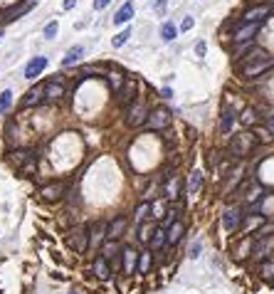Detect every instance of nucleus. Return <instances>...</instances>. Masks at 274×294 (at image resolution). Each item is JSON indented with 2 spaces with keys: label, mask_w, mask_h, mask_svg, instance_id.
<instances>
[{
  "label": "nucleus",
  "mask_w": 274,
  "mask_h": 294,
  "mask_svg": "<svg viewBox=\"0 0 274 294\" xmlns=\"http://www.w3.org/2000/svg\"><path fill=\"white\" fill-rule=\"evenodd\" d=\"M274 67V57L264 50H252L242 60V77H259Z\"/></svg>",
  "instance_id": "1"
},
{
  "label": "nucleus",
  "mask_w": 274,
  "mask_h": 294,
  "mask_svg": "<svg viewBox=\"0 0 274 294\" xmlns=\"http://www.w3.org/2000/svg\"><path fill=\"white\" fill-rule=\"evenodd\" d=\"M254 146H257L254 133H252V131H242V133L232 136V141H230V156L244 159V156H249V154L254 151Z\"/></svg>",
  "instance_id": "2"
},
{
  "label": "nucleus",
  "mask_w": 274,
  "mask_h": 294,
  "mask_svg": "<svg viewBox=\"0 0 274 294\" xmlns=\"http://www.w3.org/2000/svg\"><path fill=\"white\" fill-rule=\"evenodd\" d=\"M67 242H69V247L74 250V252H87L89 247H92V230L89 228H84V225H77V228H72L69 230V235H67Z\"/></svg>",
  "instance_id": "3"
},
{
  "label": "nucleus",
  "mask_w": 274,
  "mask_h": 294,
  "mask_svg": "<svg viewBox=\"0 0 274 294\" xmlns=\"http://www.w3.org/2000/svg\"><path fill=\"white\" fill-rule=\"evenodd\" d=\"M67 196V183L65 181H50V183H45L42 188H40V198L45 200V203H57L60 198H65Z\"/></svg>",
  "instance_id": "4"
},
{
  "label": "nucleus",
  "mask_w": 274,
  "mask_h": 294,
  "mask_svg": "<svg viewBox=\"0 0 274 294\" xmlns=\"http://www.w3.org/2000/svg\"><path fill=\"white\" fill-rule=\"evenodd\" d=\"M10 163L20 173H35V154L33 151H13L10 154Z\"/></svg>",
  "instance_id": "5"
},
{
  "label": "nucleus",
  "mask_w": 274,
  "mask_h": 294,
  "mask_svg": "<svg viewBox=\"0 0 274 294\" xmlns=\"http://www.w3.org/2000/svg\"><path fill=\"white\" fill-rule=\"evenodd\" d=\"M143 121H148V109H146V104L141 99H136L126 111V124L136 129V126H143Z\"/></svg>",
  "instance_id": "6"
},
{
  "label": "nucleus",
  "mask_w": 274,
  "mask_h": 294,
  "mask_svg": "<svg viewBox=\"0 0 274 294\" xmlns=\"http://www.w3.org/2000/svg\"><path fill=\"white\" fill-rule=\"evenodd\" d=\"M242 220H244V213H242V208H227L225 213H222V228L227 230V232H235L240 225H242Z\"/></svg>",
  "instance_id": "7"
},
{
  "label": "nucleus",
  "mask_w": 274,
  "mask_h": 294,
  "mask_svg": "<svg viewBox=\"0 0 274 294\" xmlns=\"http://www.w3.org/2000/svg\"><path fill=\"white\" fill-rule=\"evenodd\" d=\"M259 28H262V23H242L237 30H235V45H242V42H249L257 33H259Z\"/></svg>",
  "instance_id": "8"
},
{
  "label": "nucleus",
  "mask_w": 274,
  "mask_h": 294,
  "mask_svg": "<svg viewBox=\"0 0 274 294\" xmlns=\"http://www.w3.org/2000/svg\"><path fill=\"white\" fill-rule=\"evenodd\" d=\"M148 129H153V131H161V129H166L168 124H171V114H168V109H153L151 114H148Z\"/></svg>",
  "instance_id": "9"
},
{
  "label": "nucleus",
  "mask_w": 274,
  "mask_h": 294,
  "mask_svg": "<svg viewBox=\"0 0 274 294\" xmlns=\"http://www.w3.org/2000/svg\"><path fill=\"white\" fill-rule=\"evenodd\" d=\"M126 225H129V220H126L124 215H116V218L106 225V240H121V235L126 232Z\"/></svg>",
  "instance_id": "10"
},
{
  "label": "nucleus",
  "mask_w": 274,
  "mask_h": 294,
  "mask_svg": "<svg viewBox=\"0 0 274 294\" xmlns=\"http://www.w3.org/2000/svg\"><path fill=\"white\" fill-rule=\"evenodd\" d=\"M136 92H138V84H136L134 79H126L124 87H121V92H119V101H121L124 106H131V104L136 101Z\"/></svg>",
  "instance_id": "11"
},
{
  "label": "nucleus",
  "mask_w": 274,
  "mask_h": 294,
  "mask_svg": "<svg viewBox=\"0 0 274 294\" xmlns=\"http://www.w3.org/2000/svg\"><path fill=\"white\" fill-rule=\"evenodd\" d=\"M121 255H124V272H126V274H134L136 267H138V252H136L131 245H124V247H121Z\"/></svg>",
  "instance_id": "12"
},
{
  "label": "nucleus",
  "mask_w": 274,
  "mask_h": 294,
  "mask_svg": "<svg viewBox=\"0 0 274 294\" xmlns=\"http://www.w3.org/2000/svg\"><path fill=\"white\" fill-rule=\"evenodd\" d=\"M180 178L178 176H163V193L168 200H178L180 198Z\"/></svg>",
  "instance_id": "13"
},
{
  "label": "nucleus",
  "mask_w": 274,
  "mask_h": 294,
  "mask_svg": "<svg viewBox=\"0 0 274 294\" xmlns=\"http://www.w3.org/2000/svg\"><path fill=\"white\" fill-rule=\"evenodd\" d=\"M269 13H272L269 5H257V8H249V10L244 13L242 20H244V23H264Z\"/></svg>",
  "instance_id": "14"
},
{
  "label": "nucleus",
  "mask_w": 274,
  "mask_h": 294,
  "mask_svg": "<svg viewBox=\"0 0 274 294\" xmlns=\"http://www.w3.org/2000/svg\"><path fill=\"white\" fill-rule=\"evenodd\" d=\"M45 67H47V57H42V55H40V57H33V60L28 62V67H25V79H35Z\"/></svg>",
  "instance_id": "15"
},
{
  "label": "nucleus",
  "mask_w": 274,
  "mask_h": 294,
  "mask_svg": "<svg viewBox=\"0 0 274 294\" xmlns=\"http://www.w3.org/2000/svg\"><path fill=\"white\" fill-rule=\"evenodd\" d=\"M92 269H94V274H97L99 279H109V277H111V267H109V260H106L104 255H97V257H94Z\"/></svg>",
  "instance_id": "16"
},
{
  "label": "nucleus",
  "mask_w": 274,
  "mask_h": 294,
  "mask_svg": "<svg viewBox=\"0 0 274 294\" xmlns=\"http://www.w3.org/2000/svg\"><path fill=\"white\" fill-rule=\"evenodd\" d=\"M151 250H161L163 245H168V228H163V225H156V230H153V235H151Z\"/></svg>",
  "instance_id": "17"
},
{
  "label": "nucleus",
  "mask_w": 274,
  "mask_h": 294,
  "mask_svg": "<svg viewBox=\"0 0 274 294\" xmlns=\"http://www.w3.org/2000/svg\"><path fill=\"white\" fill-rule=\"evenodd\" d=\"M65 97V84H60V82H47L45 84V99H50V101H60Z\"/></svg>",
  "instance_id": "18"
},
{
  "label": "nucleus",
  "mask_w": 274,
  "mask_h": 294,
  "mask_svg": "<svg viewBox=\"0 0 274 294\" xmlns=\"http://www.w3.org/2000/svg\"><path fill=\"white\" fill-rule=\"evenodd\" d=\"M42 99H45V84H42V87L37 84V87H33V89L25 94V99H23V109H25V106H35V104H40Z\"/></svg>",
  "instance_id": "19"
},
{
  "label": "nucleus",
  "mask_w": 274,
  "mask_h": 294,
  "mask_svg": "<svg viewBox=\"0 0 274 294\" xmlns=\"http://www.w3.org/2000/svg\"><path fill=\"white\" fill-rule=\"evenodd\" d=\"M82 57H84V47H82V45H74V47L62 57V67H72V65H77Z\"/></svg>",
  "instance_id": "20"
},
{
  "label": "nucleus",
  "mask_w": 274,
  "mask_h": 294,
  "mask_svg": "<svg viewBox=\"0 0 274 294\" xmlns=\"http://www.w3.org/2000/svg\"><path fill=\"white\" fill-rule=\"evenodd\" d=\"M183 232H185V225H183V220H175V223H171V225H168V245H175V242H180Z\"/></svg>",
  "instance_id": "21"
},
{
  "label": "nucleus",
  "mask_w": 274,
  "mask_h": 294,
  "mask_svg": "<svg viewBox=\"0 0 274 294\" xmlns=\"http://www.w3.org/2000/svg\"><path fill=\"white\" fill-rule=\"evenodd\" d=\"M131 18H134V3H124V5L116 10L114 23H116V25H124V23H129Z\"/></svg>",
  "instance_id": "22"
},
{
  "label": "nucleus",
  "mask_w": 274,
  "mask_h": 294,
  "mask_svg": "<svg viewBox=\"0 0 274 294\" xmlns=\"http://www.w3.org/2000/svg\"><path fill=\"white\" fill-rule=\"evenodd\" d=\"M200 188H203V171H193L188 178V193L195 196V193H200Z\"/></svg>",
  "instance_id": "23"
},
{
  "label": "nucleus",
  "mask_w": 274,
  "mask_h": 294,
  "mask_svg": "<svg viewBox=\"0 0 274 294\" xmlns=\"http://www.w3.org/2000/svg\"><path fill=\"white\" fill-rule=\"evenodd\" d=\"M33 0H30V3H20V5H15L13 10H8V15H5V20H18L20 15H25V13H30L33 10Z\"/></svg>",
  "instance_id": "24"
},
{
  "label": "nucleus",
  "mask_w": 274,
  "mask_h": 294,
  "mask_svg": "<svg viewBox=\"0 0 274 294\" xmlns=\"http://www.w3.org/2000/svg\"><path fill=\"white\" fill-rule=\"evenodd\" d=\"M272 247H274V237H262V240L254 245V255H257V257H267Z\"/></svg>",
  "instance_id": "25"
},
{
  "label": "nucleus",
  "mask_w": 274,
  "mask_h": 294,
  "mask_svg": "<svg viewBox=\"0 0 274 294\" xmlns=\"http://www.w3.org/2000/svg\"><path fill=\"white\" fill-rule=\"evenodd\" d=\"M232 121H235V111H232V109H225L222 116H220V131L227 133V131L232 129Z\"/></svg>",
  "instance_id": "26"
},
{
  "label": "nucleus",
  "mask_w": 274,
  "mask_h": 294,
  "mask_svg": "<svg viewBox=\"0 0 274 294\" xmlns=\"http://www.w3.org/2000/svg\"><path fill=\"white\" fill-rule=\"evenodd\" d=\"M116 252H119V240H106V242L102 245V250H99V255H104L106 260H109V257H116Z\"/></svg>",
  "instance_id": "27"
},
{
  "label": "nucleus",
  "mask_w": 274,
  "mask_h": 294,
  "mask_svg": "<svg viewBox=\"0 0 274 294\" xmlns=\"http://www.w3.org/2000/svg\"><path fill=\"white\" fill-rule=\"evenodd\" d=\"M151 264H153V255H151V252H141V255H138V267H136V269H138L141 274H148Z\"/></svg>",
  "instance_id": "28"
},
{
  "label": "nucleus",
  "mask_w": 274,
  "mask_h": 294,
  "mask_svg": "<svg viewBox=\"0 0 274 294\" xmlns=\"http://www.w3.org/2000/svg\"><path fill=\"white\" fill-rule=\"evenodd\" d=\"M175 33H178V28H175L173 23H163V25H161V37H163L166 42H173V40H175Z\"/></svg>",
  "instance_id": "29"
},
{
  "label": "nucleus",
  "mask_w": 274,
  "mask_h": 294,
  "mask_svg": "<svg viewBox=\"0 0 274 294\" xmlns=\"http://www.w3.org/2000/svg\"><path fill=\"white\" fill-rule=\"evenodd\" d=\"M89 230H92V245H99L102 237L106 235V225H104V223H97V225L89 228Z\"/></svg>",
  "instance_id": "30"
},
{
  "label": "nucleus",
  "mask_w": 274,
  "mask_h": 294,
  "mask_svg": "<svg viewBox=\"0 0 274 294\" xmlns=\"http://www.w3.org/2000/svg\"><path fill=\"white\" fill-rule=\"evenodd\" d=\"M124 82H126V77H124V74H119V72H111V74H109V87H111L114 92H121Z\"/></svg>",
  "instance_id": "31"
},
{
  "label": "nucleus",
  "mask_w": 274,
  "mask_h": 294,
  "mask_svg": "<svg viewBox=\"0 0 274 294\" xmlns=\"http://www.w3.org/2000/svg\"><path fill=\"white\" fill-rule=\"evenodd\" d=\"M259 274H262L264 279H272V277H274V260H264V262L259 264Z\"/></svg>",
  "instance_id": "32"
},
{
  "label": "nucleus",
  "mask_w": 274,
  "mask_h": 294,
  "mask_svg": "<svg viewBox=\"0 0 274 294\" xmlns=\"http://www.w3.org/2000/svg\"><path fill=\"white\" fill-rule=\"evenodd\" d=\"M10 104H13V92L5 89L3 94H0V114H5V111L10 109Z\"/></svg>",
  "instance_id": "33"
},
{
  "label": "nucleus",
  "mask_w": 274,
  "mask_h": 294,
  "mask_svg": "<svg viewBox=\"0 0 274 294\" xmlns=\"http://www.w3.org/2000/svg\"><path fill=\"white\" fill-rule=\"evenodd\" d=\"M129 37H131V30H129V28H124L119 35H114L111 45H114V47H121V45H126V40H129Z\"/></svg>",
  "instance_id": "34"
},
{
  "label": "nucleus",
  "mask_w": 274,
  "mask_h": 294,
  "mask_svg": "<svg viewBox=\"0 0 274 294\" xmlns=\"http://www.w3.org/2000/svg\"><path fill=\"white\" fill-rule=\"evenodd\" d=\"M257 121V109H252V106H247L244 111H242V124H254Z\"/></svg>",
  "instance_id": "35"
},
{
  "label": "nucleus",
  "mask_w": 274,
  "mask_h": 294,
  "mask_svg": "<svg viewBox=\"0 0 274 294\" xmlns=\"http://www.w3.org/2000/svg\"><path fill=\"white\" fill-rule=\"evenodd\" d=\"M148 213H151V203H141V205L136 208V220L141 223L143 218H148Z\"/></svg>",
  "instance_id": "36"
},
{
  "label": "nucleus",
  "mask_w": 274,
  "mask_h": 294,
  "mask_svg": "<svg viewBox=\"0 0 274 294\" xmlns=\"http://www.w3.org/2000/svg\"><path fill=\"white\" fill-rule=\"evenodd\" d=\"M193 25H195V20H193V18H183V20H180V25H178V30L188 33V30H193Z\"/></svg>",
  "instance_id": "37"
},
{
  "label": "nucleus",
  "mask_w": 274,
  "mask_h": 294,
  "mask_svg": "<svg viewBox=\"0 0 274 294\" xmlns=\"http://www.w3.org/2000/svg\"><path fill=\"white\" fill-rule=\"evenodd\" d=\"M55 35H57V23L52 20V23H47V28H45V37H47V40H52Z\"/></svg>",
  "instance_id": "38"
},
{
  "label": "nucleus",
  "mask_w": 274,
  "mask_h": 294,
  "mask_svg": "<svg viewBox=\"0 0 274 294\" xmlns=\"http://www.w3.org/2000/svg\"><path fill=\"white\" fill-rule=\"evenodd\" d=\"M205 52H207V45H205V42H198V45H195V55H198V57H205Z\"/></svg>",
  "instance_id": "39"
},
{
  "label": "nucleus",
  "mask_w": 274,
  "mask_h": 294,
  "mask_svg": "<svg viewBox=\"0 0 274 294\" xmlns=\"http://www.w3.org/2000/svg\"><path fill=\"white\" fill-rule=\"evenodd\" d=\"M166 8H168V0H158V3H156V13H158V15H163Z\"/></svg>",
  "instance_id": "40"
},
{
  "label": "nucleus",
  "mask_w": 274,
  "mask_h": 294,
  "mask_svg": "<svg viewBox=\"0 0 274 294\" xmlns=\"http://www.w3.org/2000/svg\"><path fill=\"white\" fill-rule=\"evenodd\" d=\"M109 3H111V0H94V8H97V10H104Z\"/></svg>",
  "instance_id": "41"
},
{
  "label": "nucleus",
  "mask_w": 274,
  "mask_h": 294,
  "mask_svg": "<svg viewBox=\"0 0 274 294\" xmlns=\"http://www.w3.org/2000/svg\"><path fill=\"white\" fill-rule=\"evenodd\" d=\"M200 255V242H195L193 247H190V257H198Z\"/></svg>",
  "instance_id": "42"
},
{
  "label": "nucleus",
  "mask_w": 274,
  "mask_h": 294,
  "mask_svg": "<svg viewBox=\"0 0 274 294\" xmlns=\"http://www.w3.org/2000/svg\"><path fill=\"white\" fill-rule=\"evenodd\" d=\"M267 131L274 136V116H269V119H267Z\"/></svg>",
  "instance_id": "43"
},
{
  "label": "nucleus",
  "mask_w": 274,
  "mask_h": 294,
  "mask_svg": "<svg viewBox=\"0 0 274 294\" xmlns=\"http://www.w3.org/2000/svg\"><path fill=\"white\" fill-rule=\"evenodd\" d=\"M62 5H65V10H72V8L77 5V0H65V3H62Z\"/></svg>",
  "instance_id": "44"
},
{
  "label": "nucleus",
  "mask_w": 274,
  "mask_h": 294,
  "mask_svg": "<svg viewBox=\"0 0 274 294\" xmlns=\"http://www.w3.org/2000/svg\"><path fill=\"white\" fill-rule=\"evenodd\" d=\"M0 37H3V33H0Z\"/></svg>",
  "instance_id": "45"
},
{
  "label": "nucleus",
  "mask_w": 274,
  "mask_h": 294,
  "mask_svg": "<svg viewBox=\"0 0 274 294\" xmlns=\"http://www.w3.org/2000/svg\"><path fill=\"white\" fill-rule=\"evenodd\" d=\"M0 20H3V15H0Z\"/></svg>",
  "instance_id": "46"
},
{
  "label": "nucleus",
  "mask_w": 274,
  "mask_h": 294,
  "mask_svg": "<svg viewBox=\"0 0 274 294\" xmlns=\"http://www.w3.org/2000/svg\"><path fill=\"white\" fill-rule=\"evenodd\" d=\"M72 294H77V292H72Z\"/></svg>",
  "instance_id": "47"
},
{
  "label": "nucleus",
  "mask_w": 274,
  "mask_h": 294,
  "mask_svg": "<svg viewBox=\"0 0 274 294\" xmlns=\"http://www.w3.org/2000/svg\"><path fill=\"white\" fill-rule=\"evenodd\" d=\"M33 3H35V0H33Z\"/></svg>",
  "instance_id": "48"
}]
</instances>
